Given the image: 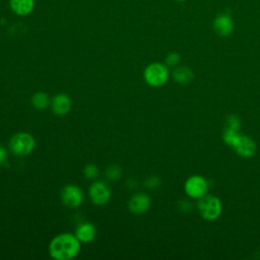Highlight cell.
I'll return each instance as SVG.
<instances>
[{"label":"cell","mask_w":260,"mask_h":260,"mask_svg":"<svg viewBox=\"0 0 260 260\" xmlns=\"http://www.w3.org/2000/svg\"><path fill=\"white\" fill-rule=\"evenodd\" d=\"M213 27L217 35L221 37H226L231 35L234 29V21L229 14H219L213 21Z\"/></svg>","instance_id":"cell-11"},{"label":"cell","mask_w":260,"mask_h":260,"mask_svg":"<svg viewBox=\"0 0 260 260\" xmlns=\"http://www.w3.org/2000/svg\"><path fill=\"white\" fill-rule=\"evenodd\" d=\"M74 235L80 243L87 244L94 240L96 236V229L91 222H82L76 228Z\"/></svg>","instance_id":"cell-12"},{"label":"cell","mask_w":260,"mask_h":260,"mask_svg":"<svg viewBox=\"0 0 260 260\" xmlns=\"http://www.w3.org/2000/svg\"><path fill=\"white\" fill-rule=\"evenodd\" d=\"M197 209L199 214L206 220H215L221 213L222 205L216 196L204 195L198 199Z\"/></svg>","instance_id":"cell-3"},{"label":"cell","mask_w":260,"mask_h":260,"mask_svg":"<svg viewBox=\"0 0 260 260\" xmlns=\"http://www.w3.org/2000/svg\"><path fill=\"white\" fill-rule=\"evenodd\" d=\"M106 177L111 181H117L122 176V169L119 166L112 165L106 169Z\"/></svg>","instance_id":"cell-17"},{"label":"cell","mask_w":260,"mask_h":260,"mask_svg":"<svg viewBox=\"0 0 260 260\" xmlns=\"http://www.w3.org/2000/svg\"><path fill=\"white\" fill-rule=\"evenodd\" d=\"M180 55L178 53H175V52H172V53H169L165 59V62H166V65L167 66H170V67H176L179 63H180Z\"/></svg>","instance_id":"cell-20"},{"label":"cell","mask_w":260,"mask_h":260,"mask_svg":"<svg viewBox=\"0 0 260 260\" xmlns=\"http://www.w3.org/2000/svg\"><path fill=\"white\" fill-rule=\"evenodd\" d=\"M160 185V179L156 176H150L145 180V186L148 189H156Z\"/></svg>","instance_id":"cell-21"},{"label":"cell","mask_w":260,"mask_h":260,"mask_svg":"<svg viewBox=\"0 0 260 260\" xmlns=\"http://www.w3.org/2000/svg\"><path fill=\"white\" fill-rule=\"evenodd\" d=\"M240 124H241V121H240L238 116H236V115H229L228 118H226L225 128L224 129H230V130L238 131L240 129Z\"/></svg>","instance_id":"cell-19"},{"label":"cell","mask_w":260,"mask_h":260,"mask_svg":"<svg viewBox=\"0 0 260 260\" xmlns=\"http://www.w3.org/2000/svg\"><path fill=\"white\" fill-rule=\"evenodd\" d=\"M151 205L150 197L145 193H136L128 201V209L131 213L140 215L145 213Z\"/></svg>","instance_id":"cell-8"},{"label":"cell","mask_w":260,"mask_h":260,"mask_svg":"<svg viewBox=\"0 0 260 260\" xmlns=\"http://www.w3.org/2000/svg\"><path fill=\"white\" fill-rule=\"evenodd\" d=\"M88 195L92 204L102 206L109 202L111 198V189L104 181H94L88 190Z\"/></svg>","instance_id":"cell-6"},{"label":"cell","mask_w":260,"mask_h":260,"mask_svg":"<svg viewBox=\"0 0 260 260\" xmlns=\"http://www.w3.org/2000/svg\"><path fill=\"white\" fill-rule=\"evenodd\" d=\"M36 140L27 132H18L14 134L8 143L9 150L17 156H25L35 149Z\"/></svg>","instance_id":"cell-2"},{"label":"cell","mask_w":260,"mask_h":260,"mask_svg":"<svg viewBox=\"0 0 260 260\" xmlns=\"http://www.w3.org/2000/svg\"><path fill=\"white\" fill-rule=\"evenodd\" d=\"M62 203L68 208H77L83 201L82 190L74 184L65 185L60 193Z\"/></svg>","instance_id":"cell-5"},{"label":"cell","mask_w":260,"mask_h":260,"mask_svg":"<svg viewBox=\"0 0 260 260\" xmlns=\"http://www.w3.org/2000/svg\"><path fill=\"white\" fill-rule=\"evenodd\" d=\"M31 106L37 110H45L50 106L49 95L44 91H37L32 94L30 100Z\"/></svg>","instance_id":"cell-15"},{"label":"cell","mask_w":260,"mask_h":260,"mask_svg":"<svg viewBox=\"0 0 260 260\" xmlns=\"http://www.w3.org/2000/svg\"><path fill=\"white\" fill-rule=\"evenodd\" d=\"M177 1H185V0H177Z\"/></svg>","instance_id":"cell-24"},{"label":"cell","mask_w":260,"mask_h":260,"mask_svg":"<svg viewBox=\"0 0 260 260\" xmlns=\"http://www.w3.org/2000/svg\"><path fill=\"white\" fill-rule=\"evenodd\" d=\"M143 78L148 85L152 87H159L168 81V78H169L168 66L158 62L150 63L144 69Z\"/></svg>","instance_id":"cell-4"},{"label":"cell","mask_w":260,"mask_h":260,"mask_svg":"<svg viewBox=\"0 0 260 260\" xmlns=\"http://www.w3.org/2000/svg\"><path fill=\"white\" fill-rule=\"evenodd\" d=\"M6 160H7V151L4 148V146L0 144V166L5 164Z\"/></svg>","instance_id":"cell-23"},{"label":"cell","mask_w":260,"mask_h":260,"mask_svg":"<svg viewBox=\"0 0 260 260\" xmlns=\"http://www.w3.org/2000/svg\"><path fill=\"white\" fill-rule=\"evenodd\" d=\"M179 208L183 212H189L192 209V204L188 200H182L179 202Z\"/></svg>","instance_id":"cell-22"},{"label":"cell","mask_w":260,"mask_h":260,"mask_svg":"<svg viewBox=\"0 0 260 260\" xmlns=\"http://www.w3.org/2000/svg\"><path fill=\"white\" fill-rule=\"evenodd\" d=\"M83 175L88 180H94L99 176V169L93 164H87L83 168Z\"/></svg>","instance_id":"cell-18"},{"label":"cell","mask_w":260,"mask_h":260,"mask_svg":"<svg viewBox=\"0 0 260 260\" xmlns=\"http://www.w3.org/2000/svg\"><path fill=\"white\" fill-rule=\"evenodd\" d=\"M233 148L238 153V155L248 158L255 154L256 143L251 137L247 135H240L237 143L233 146Z\"/></svg>","instance_id":"cell-9"},{"label":"cell","mask_w":260,"mask_h":260,"mask_svg":"<svg viewBox=\"0 0 260 260\" xmlns=\"http://www.w3.org/2000/svg\"><path fill=\"white\" fill-rule=\"evenodd\" d=\"M241 134H239L238 131H235V130H230V129H224L223 131V135H222V138H223V141L225 144L230 145V146H234L239 137H240Z\"/></svg>","instance_id":"cell-16"},{"label":"cell","mask_w":260,"mask_h":260,"mask_svg":"<svg viewBox=\"0 0 260 260\" xmlns=\"http://www.w3.org/2000/svg\"><path fill=\"white\" fill-rule=\"evenodd\" d=\"M9 5L11 10L19 15V16H24L29 14L35 6L34 0H10Z\"/></svg>","instance_id":"cell-13"},{"label":"cell","mask_w":260,"mask_h":260,"mask_svg":"<svg viewBox=\"0 0 260 260\" xmlns=\"http://www.w3.org/2000/svg\"><path fill=\"white\" fill-rule=\"evenodd\" d=\"M51 109L53 113L57 116H65L71 110L72 102L68 94L66 93H58L56 94L50 103Z\"/></svg>","instance_id":"cell-10"},{"label":"cell","mask_w":260,"mask_h":260,"mask_svg":"<svg viewBox=\"0 0 260 260\" xmlns=\"http://www.w3.org/2000/svg\"><path fill=\"white\" fill-rule=\"evenodd\" d=\"M174 80L180 84H188L192 81L194 74L193 71L185 66L176 67L172 73Z\"/></svg>","instance_id":"cell-14"},{"label":"cell","mask_w":260,"mask_h":260,"mask_svg":"<svg viewBox=\"0 0 260 260\" xmlns=\"http://www.w3.org/2000/svg\"><path fill=\"white\" fill-rule=\"evenodd\" d=\"M80 251V242L74 234L62 233L55 236L49 244V254L54 260H71Z\"/></svg>","instance_id":"cell-1"},{"label":"cell","mask_w":260,"mask_h":260,"mask_svg":"<svg viewBox=\"0 0 260 260\" xmlns=\"http://www.w3.org/2000/svg\"><path fill=\"white\" fill-rule=\"evenodd\" d=\"M185 193L195 199H199L200 197L204 196L208 189V184L205 178L199 175H194L189 177L185 182Z\"/></svg>","instance_id":"cell-7"}]
</instances>
